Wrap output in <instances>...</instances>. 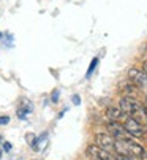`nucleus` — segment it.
<instances>
[{
	"label": "nucleus",
	"mask_w": 147,
	"mask_h": 160,
	"mask_svg": "<svg viewBox=\"0 0 147 160\" xmlns=\"http://www.w3.org/2000/svg\"><path fill=\"white\" fill-rule=\"evenodd\" d=\"M139 158H141V160H147V152L144 151V152H142V155H141Z\"/></svg>",
	"instance_id": "nucleus-16"
},
{
	"label": "nucleus",
	"mask_w": 147,
	"mask_h": 160,
	"mask_svg": "<svg viewBox=\"0 0 147 160\" xmlns=\"http://www.w3.org/2000/svg\"><path fill=\"white\" fill-rule=\"evenodd\" d=\"M144 72H145V73H147V62H145V63H144Z\"/></svg>",
	"instance_id": "nucleus-17"
},
{
	"label": "nucleus",
	"mask_w": 147,
	"mask_h": 160,
	"mask_svg": "<svg viewBox=\"0 0 147 160\" xmlns=\"http://www.w3.org/2000/svg\"><path fill=\"white\" fill-rule=\"evenodd\" d=\"M106 118L109 119V122H120L128 118V114L122 109L120 106H109L106 109Z\"/></svg>",
	"instance_id": "nucleus-8"
},
{
	"label": "nucleus",
	"mask_w": 147,
	"mask_h": 160,
	"mask_svg": "<svg viewBox=\"0 0 147 160\" xmlns=\"http://www.w3.org/2000/svg\"><path fill=\"white\" fill-rule=\"evenodd\" d=\"M128 79L135 86H138L139 89H142V90L147 92V73L145 72H141V70H138V68H130L128 70Z\"/></svg>",
	"instance_id": "nucleus-3"
},
{
	"label": "nucleus",
	"mask_w": 147,
	"mask_h": 160,
	"mask_svg": "<svg viewBox=\"0 0 147 160\" xmlns=\"http://www.w3.org/2000/svg\"><path fill=\"white\" fill-rule=\"evenodd\" d=\"M3 149L8 152V151L11 149V143H8V141H7V143H3Z\"/></svg>",
	"instance_id": "nucleus-15"
},
{
	"label": "nucleus",
	"mask_w": 147,
	"mask_h": 160,
	"mask_svg": "<svg viewBox=\"0 0 147 160\" xmlns=\"http://www.w3.org/2000/svg\"><path fill=\"white\" fill-rule=\"evenodd\" d=\"M145 138H147V135H145Z\"/></svg>",
	"instance_id": "nucleus-21"
},
{
	"label": "nucleus",
	"mask_w": 147,
	"mask_h": 160,
	"mask_svg": "<svg viewBox=\"0 0 147 160\" xmlns=\"http://www.w3.org/2000/svg\"><path fill=\"white\" fill-rule=\"evenodd\" d=\"M87 155L95 160H115V157H112V154L109 151H105L96 144H90L87 148Z\"/></svg>",
	"instance_id": "nucleus-5"
},
{
	"label": "nucleus",
	"mask_w": 147,
	"mask_h": 160,
	"mask_svg": "<svg viewBox=\"0 0 147 160\" xmlns=\"http://www.w3.org/2000/svg\"><path fill=\"white\" fill-rule=\"evenodd\" d=\"M73 103H75V105H76V106H78V105H79V103H81V98H79V97H78V95H73Z\"/></svg>",
	"instance_id": "nucleus-13"
},
{
	"label": "nucleus",
	"mask_w": 147,
	"mask_h": 160,
	"mask_svg": "<svg viewBox=\"0 0 147 160\" xmlns=\"http://www.w3.org/2000/svg\"><path fill=\"white\" fill-rule=\"evenodd\" d=\"M124 127H125V130H127V133H128L130 136H136V138H138V136H142V133H144V128H142L141 122H139L138 119L131 118V116H128V118L125 119Z\"/></svg>",
	"instance_id": "nucleus-4"
},
{
	"label": "nucleus",
	"mask_w": 147,
	"mask_h": 160,
	"mask_svg": "<svg viewBox=\"0 0 147 160\" xmlns=\"http://www.w3.org/2000/svg\"><path fill=\"white\" fill-rule=\"evenodd\" d=\"M0 157H2V149H0Z\"/></svg>",
	"instance_id": "nucleus-19"
},
{
	"label": "nucleus",
	"mask_w": 147,
	"mask_h": 160,
	"mask_svg": "<svg viewBox=\"0 0 147 160\" xmlns=\"http://www.w3.org/2000/svg\"><path fill=\"white\" fill-rule=\"evenodd\" d=\"M0 37H2V33H0Z\"/></svg>",
	"instance_id": "nucleus-20"
},
{
	"label": "nucleus",
	"mask_w": 147,
	"mask_h": 160,
	"mask_svg": "<svg viewBox=\"0 0 147 160\" xmlns=\"http://www.w3.org/2000/svg\"><path fill=\"white\" fill-rule=\"evenodd\" d=\"M95 141H96V146H100L105 151H109V152L114 151L115 141H114V138H112L109 133H100V135H96Z\"/></svg>",
	"instance_id": "nucleus-7"
},
{
	"label": "nucleus",
	"mask_w": 147,
	"mask_h": 160,
	"mask_svg": "<svg viewBox=\"0 0 147 160\" xmlns=\"http://www.w3.org/2000/svg\"><path fill=\"white\" fill-rule=\"evenodd\" d=\"M10 122V118L8 116H0V125H7Z\"/></svg>",
	"instance_id": "nucleus-12"
},
{
	"label": "nucleus",
	"mask_w": 147,
	"mask_h": 160,
	"mask_svg": "<svg viewBox=\"0 0 147 160\" xmlns=\"http://www.w3.org/2000/svg\"><path fill=\"white\" fill-rule=\"evenodd\" d=\"M98 65V59H92V62H90V67H89V70H87V76H90L92 73H93V70H95V67Z\"/></svg>",
	"instance_id": "nucleus-10"
},
{
	"label": "nucleus",
	"mask_w": 147,
	"mask_h": 160,
	"mask_svg": "<svg viewBox=\"0 0 147 160\" xmlns=\"http://www.w3.org/2000/svg\"><path fill=\"white\" fill-rule=\"evenodd\" d=\"M114 151H117L119 155H131V157H141L144 149L141 144L135 143L133 140H117Z\"/></svg>",
	"instance_id": "nucleus-1"
},
{
	"label": "nucleus",
	"mask_w": 147,
	"mask_h": 160,
	"mask_svg": "<svg viewBox=\"0 0 147 160\" xmlns=\"http://www.w3.org/2000/svg\"><path fill=\"white\" fill-rule=\"evenodd\" d=\"M144 112H145V122H147V108H144Z\"/></svg>",
	"instance_id": "nucleus-18"
},
{
	"label": "nucleus",
	"mask_w": 147,
	"mask_h": 160,
	"mask_svg": "<svg viewBox=\"0 0 147 160\" xmlns=\"http://www.w3.org/2000/svg\"><path fill=\"white\" fill-rule=\"evenodd\" d=\"M119 106L124 109L128 116H131V118H135V119H138V118L145 119V112H144L142 105H141L136 98H133V97H122Z\"/></svg>",
	"instance_id": "nucleus-2"
},
{
	"label": "nucleus",
	"mask_w": 147,
	"mask_h": 160,
	"mask_svg": "<svg viewBox=\"0 0 147 160\" xmlns=\"http://www.w3.org/2000/svg\"><path fill=\"white\" fill-rule=\"evenodd\" d=\"M115 160H136V158L131 155H119V157H115Z\"/></svg>",
	"instance_id": "nucleus-11"
},
{
	"label": "nucleus",
	"mask_w": 147,
	"mask_h": 160,
	"mask_svg": "<svg viewBox=\"0 0 147 160\" xmlns=\"http://www.w3.org/2000/svg\"><path fill=\"white\" fill-rule=\"evenodd\" d=\"M108 132L115 140H128V133H127L125 127L120 122H109L108 124Z\"/></svg>",
	"instance_id": "nucleus-6"
},
{
	"label": "nucleus",
	"mask_w": 147,
	"mask_h": 160,
	"mask_svg": "<svg viewBox=\"0 0 147 160\" xmlns=\"http://www.w3.org/2000/svg\"><path fill=\"white\" fill-rule=\"evenodd\" d=\"M59 100V90H54L52 92V102H57Z\"/></svg>",
	"instance_id": "nucleus-14"
},
{
	"label": "nucleus",
	"mask_w": 147,
	"mask_h": 160,
	"mask_svg": "<svg viewBox=\"0 0 147 160\" xmlns=\"http://www.w3.org/2000/svg\"><path fill=\"white\" fill-rule=\"evenodd\" d=\"M32 109H33L32 103H30L27 98H22V100H21V105H19V108H17V118H19V119H26L27 114L32 112Z\"/></svg>",
	"instance_id": "nucleus-9"
}]
</instances>
